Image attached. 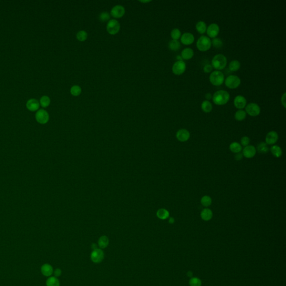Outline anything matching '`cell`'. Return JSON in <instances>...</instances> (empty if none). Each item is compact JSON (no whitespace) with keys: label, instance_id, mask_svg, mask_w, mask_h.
Instances as JSON below:
<instances>
[{"label":"cell","instance_id":"obj_1","mask_svg":"<svg viewBox=\"0 0 286 286\" xmlns=\"http://www.w3.org/2000/svg\"><path fill=\"white\" fill-rule=\"evenodd\" d=\"M212 99L215 105H224L229 102L230 100V95L226 91L219 90L214 93Z\"/></svg>","mask_w":286,"mask_h":286},{"label":"cell","instance_id":"obj_2","mask_svg":"<svg viewBox=\"0 0 286 286\" xmlns=\"http://www.w3.org/2000/svg\"><path fill=\"white\" fill-rule=\"evenodd\" d=\"M211 64L213 68L220 71L226 67L227 65V59L224 55L219 54L213 57Z\"/></svg>","mask_w":286,"mask_h":286},{"label":"cell","instance_id":"obj_3","mask_svg":"<svg viewBox=\"0 0 286 286\" xmlns=\"http://www.w3.org/2000/svg\"><path fill=\"white\" fill-rule=\"evenodd\" d=\"M211 45L210 38L205 35L200 37L196 43V46L201 52H206L210 49Z\"/></svg>","mask_w":286,"mask_h":286},{"label":"cell","instance_id":"obj_4","mask_svg":"<svg viewBox=\"0 0 286 286\" xmlns=\"http://www.w3.org/2000/svg\"><path fill=\"white\" fill-rule=\"evenodd\" d=\"M209 79L212 85L215 86H221L225 81L224 74L219 71H215L211 72Z\"/></svg>","mask_w":286,"mask_h":286},{"label":"cell","instance_id":"obj_5","mask_svg":"<svg viewBox=\"0 0 286 286\" xmlns=\"http://www.w3.org/2000/svg\"><path fill=\"white\" fill-rule=\"evenodd\" d=\"M241 80L238 76L230 75L225 80V84L229 89H235L240 86Z\"/></svg>","mask_w":286,"mask_h":286},{"label":"cell","instance_id":"obj_6","mask_svg":"<svg viewBox=\"0 0 286 286\" xmlns=\"http://www.w3.org/2000/svg\"><path fill=\"white\" fill-rule=\"evenodd\" d=\"M245 112L251 116L255 117L259 115L260 107L255 103H250L245 106Z\"/></svg>","mask_w":286,"mask_h":286},{"label":"cell","instance_id":"obj_7","mask_svg":"<svg viewBox=\"0 0 286 286\" xmlns=\"http://www.w3.org/2000/svg\"><path fill=\"white\" fill-rule=\"evenodd\" d=\"M107 32L111 35H115L120 29V25L117 20L112 19L108 22L106 27Z\"/></svg>","mask_w":286,"mask_h":286},{"label":"cell","instance_id":"obj_8","mask_svg":"<svg viewBox=\"0 0 286 286\" xmlns=\"http://www.w3.org/2000/svg\"><path fill=\"white\" fill-rule=\"evenodd\" d=\"M186 69V64L183 60H178L172 67V72L176 75H181Z\"/></svg>","mask_w":286,"mask_h":286},{"label":"cell","instance_id":"obj_9","mask_svg":"<svg viewBox=\"0 0 286 286\" xmlns=\"http://www.w3.org/2000/svg\"><path fill=\"white\" fill-rule=\"evenodd\" d=\"M36 121L41 124H45L47 123L49 119V115L45 110L41 109L36 112L35 115Z\"/></svg>","mask_w":286,"mask_h":286},{"label":"cell","instance_id":"obj_10","mask_svg":"<svg viewBox=\"0 0 286 286\" xmlns=\"http://www.w3.org/2000/svg\"><path fill=\"white\" fill-rule=\"evenodd\" d=\"M104 258V253L100 249H96L93 250L91 255V259L95 263H100L102 262Z\"/></svg>","mask_w":286,"mask_h":286},{"label":"cell","instance_id":"obj_11","mask_svg":"<svg viewBox=\"0 0 286 286\" xmlns=\"http://www.w3.org/2000/svg\"><path fill=\"white\" fill-rule=\"evenodd\" d=\"M220 31V27L217 24L213 23L210 24L207 27L206 32L208 36L210 38H215L218 35Z\"/></svg>","mask_w":286,"mask_h":286},{"label":"cell","instance_id":"obj_12","mask_svg":"<svg viewBox=\"0 0 286 286\" xmlns=\"http://www.w3.org/2000/svg\"><path fill=\"white\" fill-rule=\"evenodd\" d=\"M176 138L178 140L181 142H186L190 138V133L187 130L181 129L176 133Z\"/></svg>","mask_w":286,"mask_h":286},{"label":"cell","instance_id":"obj_13","mask_svg":"<svg viewBox=\"0 0 286 286\" xmlns=\"http://www.w3.org/2000/svg\"><path fill=\"white\" fill-rule=\"evenodd\" d=\"M125 8L121 5H116L114 7L111 11V15L113 17L119 19L124 15Z\"/></svg>","mask_w":286,"mask_h":286},{"label":"cell","instance_id":"obj_14","mask_svg":"<svg viewBox=\"0 0 286 286\" xmlns=\"http://www.w3.org/2000/svg\"><path fill=\"white\" fill-rule=\"evenodd\" d=\"M234 105L237 109L242 110L247 106V100L243 96H237L234 100Z\"/></svg>","mask_w":286,"mask_h":286},{"label":"cell","instance_id":"obj_15","mask_svg":"<svg viewBox=\"0 0 286 286\" xmlns=\"http://www.w3.org/2000/svg\"><path fill=\"white\" fill-rule=\"evenodd\" d=\"M243 150L242 154L243 155V157L248 159L253 158L257 153L256 148L253 145H249L244 147L243 150Z\"/></svg>","mask_w":286,"mask_h":286},{"label":"cell","instance_id":"obj_16","mask_svg":"<svg viewBox=\"0 0 286 286\" xmlns=\"http://www.w3.org/2000/svg\"><path fill=\"white\" fill-rule=\"evenodd\" d=\"M278 140V135L277 132L274 131L270 132L266 135V143L267 145H273L276 144Z\"/></svg>","mask_w":286,"mask_h":286},{"label":"cell","instance_id":"obj_17","mask_svg":"<svg viewBox=\"0 0 286 286\" xmlns=\"http://www.w3.org/2000/svg\"><path fill=\"white\" fill-rule=\"evenodd\" d=\"M194 35L190 33H185L181 35V43L185 45H190L194 42Z\"/></svg>","mask_w":286,"mask_h":286},{"label":"cell","instance_id":"obj_18","mask_svg":"<svg viewBox=\"0 0 286 286\" xmlns=\"http://www.w3.org/2000/svg\"><path fill=\"white\" fill-rule=\"evenodd\" d=\"M41 273H42L43 276L45 277H50L54 272L53 266L49 264H44L40 268Z\"/></svg>","mask_w":286,"mask_h":286},{"label":"cell","instance_id":"obj_19","mask_svg":"<svg viewBox=\"0 0 286 286\" xmlns=\"http://www.w3.org/2000/svg\"><path fill=\"white\" fill-rule=\"evenodd\" d=\"M39 102L36 99H30L27 102V107L31 111H35L39 109Z\"/></svg>","mask_w":286,"mask_h":286},{"label":"cell","instance_id":"obj_20","mask_svg":"<svg viewBox=\"0 0 286 286\" xmlns=\"http://www.w3.org/2000/svg\"><path fill=\"white\" fill-rule=\"evenodd\" d=\"M213 216V212L210 209L205 208L201 212V217L203 220L208 221L210 220Z\"/></svg>","mask_w":286,"mask_h":286},{"label":"cell","instance_id":"obj_21","mask_svg":"<svg viewBox=\"0 0 286 286\" xmlns=\"http://www.w3.org/2000/svg\"><path fill=\"white\" fill-rule=\"evenodd\" d=\"M194 56V52L190 48H185L181 52L182 58L184 60H190L192 59Z\"/></svg>","mask_w":286,"mask_h":286},{"label":"cell","instance_id":"obj_22","mask_svg":"<svg viewBox=\"0 0 286 286\" xmlns=\"http://www.w3.org/2000/svg\"><path fill=\"white\" fill-rule=\"evenodd\" d=\"M270 150L271 151V153H272V154L273 156L276 158H280L282 155V149L279 146H278L277 145H273L270 148Z\"/></svg>","mask_w":286,"mask_h":286},{"label":"cell","instance_id":"obj_23","mask_svg":"<svg viewBox=\"0 0 286 286\" xmlns=\"http://www.w3.org/2000/svg\"><path fill=\"white\" fill-rule=\"evenodd\" d=\"M229 149H230V151H232L233 153L235 154L240 153L243 150L242 146L239 143H237V142H233L231 144H230Z\"/></svg>","mask_w":286,"mask_h":286},{"label":"cell","instance_id":"obj_24","mask_svg":"<svg viewBox=\"0 0 286 286\" xmlns=\"http://www.w3.org/2000/svg\"><path fill=\"white\" fill-rule=\"evenodd\" d=\"M257 151H258L260 154H266L269 151V148L268 145L266 143L261 142L257 145Z\"/></svg>","mask_w":286,"mask_h":286},{"label":"cell","instance_id":"obj_25","mask_svg":"<svg viewBox=\"0 0 286 286\" xmlns=\"http://www.w3.org/2000/svg\"><path fill=\"white\" fill-rule=\"evenodd\" d=\"M207 25L203 21H200L196 25V29L198 33L201 34H203L206 32Z\"/></svg>","mask_w":286,"mask_h":286},{"label":"cell","instance_id":"obj_26","mask_svg":"<svg viewBox=\"0 0 286 286\" xmlns=\"http://www.w3.org/2000/svg\"><path fill=\"white\" fill-rule=\"evenodd\" d=\"M212 105L209 101L205 100L201 104V109L205 113H210L212 110Z\"/></svg>","mask_w":286,"mask_h":286},{"label":"cell","instance_id":"obj_27","mask_svg":"<svg viewBox=\"0 0 286 286\" xmlns=\"http://www.w3.org/2000/svg\"><path fill=\"white\" fill-rule=\"evenodd\" d=\"M157 217L161 220H165L169 216V213L168 210L165 208L159 209L157 212Z\"/></svg>","mask_w":286,"mask_h":286},{"label":"cell","instance_id":"obj_28","mask_svg":"<svg viewBox=\"0 0 286 286\" xmlns=\"http://www.w3.org/2000/svg\"><path fill=\"white\" fill-rule=\"evenodd\" d=\"M98 244H99V247L101 248L102 249L106 248V247H107L109 244V239L108 237L106 236H102L100 237L98 241Z\"/></svg>","mask_w":286,"mask_h":286},{"label":"cell","instance_id":"obj_29","mask_svg":"<svg viewBox=\"0 0 286 286\" xmlns=\"http://www.w3.org/2000/svg\"><path fill=\"white\" fill-rule=\"evenodd\" d=\"M46 286H60L59 281L56 277H50L46 281Z\"/></svg>","mask_w":286,"mask_h":286},{"label":"cell","instance_id":"obj_30","mask_svg":"<svg viewBox=\"0 0 286 286\" xmlns=\"http://www.w3.org/2000/svg\"><path fill=\"white\" fill-rule=\"evenodd\" d=\"M247 117V113L243 110H239L235 114V118L238 121H241Z\"/></svg>","mask_w":286,"mask_h":286},{"label":"cell","instance_id":"obj_31","mask_svg":"<svg viewBox=\"0 0 286 286\" xmlns=\"http://www.w3.org/2000/svg\"><path fill=\"white\" fill-rule=\"evenodd\" d=\"M240 63L237 60L231 61L229 64V68L231 72H236L240 69Z\"/></svg>","mask_w":286,"mask_h":286},{"label":"cell","instance_id":"obj_32","mask_svg":"<svg viewBox=\"0 0 286 286\" xmlns=\"http://www.w3.org/2000/svg\"><path fill=\"white\" fill-rule=\"evenodd\" d=\"M169 48L173 51H177L180 49L181 44L178 40H172L168 44Z\"/></svg>","mask_w":286,"mask_h":286},{"label":"cell","instance_id":"obj_33","mask_svg":"<svg viewBox=\"0 0 286 286\" xmlns=\"http://www.w3.org/2000/svg\"><path fill=\"white\" fill-rule=\"evenodd\" d=\"M201 203L204 207H208L212 204V199L208 196H204L201 200Z\"/></svg>","mask_w":286,"mask_h":286},{"label":"cell","instance_id":"obj_34","mask_svg":"<svg viewBox=\"0 0 286 286\" xmlns=\"http://www.w3.org/2000/svg\"><path fill=\"white\" fill-rule=\"evenodd\" d=\"M40 105L43 107H46L49 105L50 103V99L47 96H43L40 100Z\"/></svg>","mask_w":286,"mask_h":286},{"label":"cell","instance_id":"obj_35","mask_svg":"<svg viewBox=\"0 0 286 286\" xmlns=\"http://www.w3.org/2000/svg\"><path fill=\"white\" fill-rule=\"evenodd\" d=\"M88 37V34L84 30H81L77 34V39L80 42H85Z\"/></svg>","mask_w":286,"mask_h":286},{"label":"cell","instance_id":"obj_36","mask_svg":"<svg viewBox=\"0 0 286 286\" xmlns=\"http://www.w3.org/2000/svg\"><path fill=\"white\" fill-rule=\"evenodd\" d=\"M171 36L172 38V39L174 40H178L179 39L181 36V32L180 30L178 29H174L172 30L171 33Z\"/></svg>","mask_w":286,"mask_h":286},{"label":"cell","instance_id":"obj_37","mask_svg":"<svg viewBox=\"0 0 286 286\" xmlns=\"http://www.w3.org/2000/svg\"><path fill=\"white\" fill-rule=\"evenodd\" d=\"M82 92L81 88L79 86H73L72 87L71 89V93L73 96H79Z\"/></svg>","mask_w":286,"mask_h":286},{"label":"cell","instance_id":"obj_38","mask_svg":"<svg viewBox=\"0 0 286 286\" xmlns=\"http://www.w3.org/2000/svg\"><path fill=\"white\" fill-rule=\"evenodd\" d=\"M211 44L213 45V46L216 48H220L223 45V42L221 40V39L219 38H214V39L211 41Z\"/></svg>","mask_w":286,"mask_h":286},{"label":"cell","instance_id":"obj_39","mask_svg":"<svg viewBox=\"0 0 286 286\" xmlns=\"http://www.w3.org/2000/svg\"><path fill=\"white\" fill-rule=\"evenodd\" d=\"M190 286H201V281L198 278H192L190 280Z\"/></svg>","mask_w":286,"mask_h":286},{"label":"cell","instance_id":"obj_40","mask_svg":"<svg viewBox=\"0 0 286 286\" xmlns=\"http://www.w3.org/2000/svg\"><path fill=\"white\" fill-rule=\"evenodd\" d=\"M110 15L107 12H103L100 14L99 16V19L102 22H105L110 19Z\"/></svg>","mask_w":286,"mask_h":286},{"label":"cell","instance_id":"obj_41","mask_svg":"<svg viewBox=\"0 0 286 286\" xmlns=\"http://www.w3.org/2000/svg\"><path fill=\"white\" fill-rule=\"evenodd\" d=\"M240 145L243 147H247L248 145H249L250 143V139L248 138V136H243L242 138L240 140Z\"/></svg>","mask_w":286,"mask_h":286},{"label":"cell","instance_id":"obj_42","mask_svg":"<svg viewBox=\"0 0 286 286\" xmlns=\"http://www.w3.org/2000/svg\"><path fill=\"white\" fill-rule=\"evenodd\" d=\"M212 69H213V67H212L211 65H210V64H206L204 67V72L209 73L212 72Z\"/></svg>","mask_w":286,"mask_h":286},{"label":"cell","instance_id":"obj_43","mask_svg":"<svg viewBox=\"0 0 286 286\" xmlns=\"http://www.w3.org/2000/svg\"><path fill=\"white\" fill-rule=\"evenodd\" d=\"M53 273H54V277H56V278L59 277L62 274V270H60V268H56V269L54 270V271L53 272Z\"/></svg>","mask_w":286,"mask_h":286},{"label":"cell","instance_id":"obj_44","mask_svg":"<svg viewBox=\"0 0 286 286\" xmlns=\"http://www.w3.org/2000/svg\"><path fill=\"white\" fill-rule=\"evenodd\" d=\"M243 158V155L241 153H238L235 155V159L236 161H240Z\"/></svg>","mask_w":286,"mask_h":286},{"label":"cell","instance_id":"obj_45","mask_svg":"<svg viewBox=\"0 0 286 286\" xmlns=\"http://www.w3.org/2000/svg\"><path fill=\"white\" fill-rule=\"evenodd\" d=\"M281 102H282V104L283 105V107L286 108V93L285 92L283 93V95L282 96Z\"/></svg>","mask_w":286,"mask_h":286},{"label":"cell","instance_id":"obj_46","mask_svg":"<svg viewBox=\"0 0 286 286\" xmlns=\"http://www.w3.org/2000/svg\"><path fill=\"white\" fill-rule=\"evenodd\" d=\"M205 97H206V99H207V101H208V100H210L212 98V96L211 95V94L210 93H208L205 95Z\"/></svg>","mask_w":286,"mask_h":286},{"label":"cell","instance_id":"obj_47","mask_svg":"<svg viewBox=\"0 0 286 286\" xmlns=\"http://www.w3.org/2000/svg\"><path fill=\"white\" fill-rule=\"evenodd\" d=\"M174 223V219L173 217H170L169 219V224H173Z\"/></svg>","mask_w":286,"mask_h":286},{"label":"cell","instance_id":"obj_48","mask_svg":"<svg viewBox=\"0 0 286 286\" xmlns=\"http://www.w3.org/2000/svg\"><path fill=\"white\" fill-rule=\"evenodd\" d=\"M140 2H150V1H140Z\"/></svg>","mask_w":286,"mask_h":286}]
</instances>
